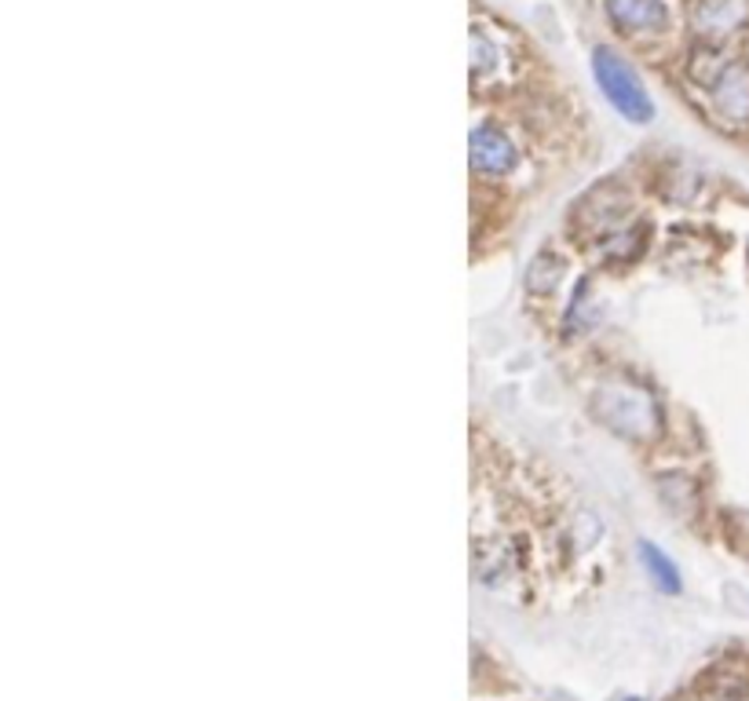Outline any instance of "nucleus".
I'll list each match as a JSON object with an SVG mask.
<instances>
[{
    "mask_svg": "<svg viewBox=\"0 0 749 701\" xmlns=\"http://www.w3.org/2000/svg\"><path fill=\"white\" fill-rule=\"evenodd\" d=\"M593 413L607 424L610 431L626 439H654L658 435V409L643 387L629 381H604L593 395Z\"/></svg>",
    "mask_w": 749,
    "mask_h": 701,
    "instance_id": "1",
    "label": "nucleus"
},
{
    "mask_svg": "<svg viewBox=\"0 0 749 701\" xmlns=\"http://www.w3.org/2000/svg\"><path fill=\"white\" fill-rule=\"evenodd\" d=\"M593 70H596V80H599V88H604L607 102L621 113V118H629L632 124L654 121V102H651V96H647L643 85L637 80V74H632L615 52H610V48H596L593 52Z\"/></svg>",
    "mask_w": 749,
    "mask_h": 701,
    "instance_id": "2",
    "label": "nucleus"
},
{
    "mask_svg": "<svg viewBox=\"0 0 749 701\" xmlns=\"http://www.w3.org/2000/svg\"><path fill=\"white\" fill-rule=\"evenodd\" d=\"M709 96V110L717 113L728 129H742L749 124V66L746 63H717L713 70H698Z\"/></svg>",
    "mask_w": 749,
    "mask_h": 701,
    "instance_id": "3",
    "label": "nucleus"
},
{
    "mask_svg": "<svg viewBox=\"0 0 749 701\" xmlns=\"http://www.w3.org/2000/svg\"><path fill=\"white\" fill-rule=\"evenodd\" d=\"M469 161L480 176H508L519 165V151L497 124H480L469 140Z\"/></svg>",
    "mask_w": 749,
    "mask_h": 701,
    "instance_id": "4",
    "label": "nucleus"
},
{
    "mask_svg": "<svg viewBox=\"0 0 749 701\" xmlns=\"http://www.w3.org/2000/svg\"><path fill=\"white\" fill-rule=\"evenodd\" d=\"M749 22V0H695L691 26L698 37H728Z\"/></svg>",
    "mask_w": 749,
    "mask_h": 701,
    "instance_id": "5",
    "label": "nucleus"
},
{
    "mask_svg": "<svg viewBox=\"0 0 749 701\" xmlns=\"http://www.w3.org/2000/svg\"><path fill=\"white\" fill-rule=\"evenodd\" d=\"M607 15L626 33H662L669 26L662 0H607Z\"/></svg>",
    "mask_w": 749,
    "mask_h": 701,
    "instance_id": "6",
    "label": "nucleus"
},
{
    "mask_svg": "<svg viewBox=\"0 0 749 701\" xmlns=\"http://www.w3.org/2000/svg\"><path fill=\"white\" fill-rule=\"evenodd\" d=\"M640 559H643V567L654 573V581H658V589L662 592H676L680 589V573L676 567L662 556V548H654V545H640Z\"/></svg>",
    "mask_w": 749,
    "mask_h": 701,
    "instance_id": "7",
    "label": "nucleus"
},
{
    "mask_svg": "<svg viewBox=\"0 0 749 701\" xmlns=\"http://www.w3.org/2000/svg\"><path fill=\"white\" fill-rule=\"evenodd\" d=\"M472 44H475V52H472V77L475 80H486V77H491V70L497 74V66H502V52H497V44L486 41L480 30H475Z\"/></svg>",
    "mask_w": 749,
    "mask_h": 701,
    "instance_id": "8",
    "label": "nucleus"
},
{
    "mask_svg": "<svg viewBox=\"0 0 749 701\" xmlns=\"http://www.w3.org/2000/svg\"><path fill=\"white\" fill-rule=\"evenodd\" d=\"M626 701H640V698H626Z\"/></svg>",
    "mask_w": 749,
    "mask_h": 701,
    "instance_id": "9",
    "label": "nucleus"
}]
</instances>
